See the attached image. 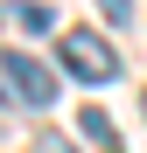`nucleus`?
<instances>
[{
	"instance_id": "obj_1",
	"label": "nucleus",
	"mask_w": 147,
	"mask_h": 153,
	"mask_svg": "<svg viewBox=\"0 0 147 153\" xmlns=\"http://www.w3.org/2000/svg\"><path fill=\"white\" fill-rule=\"evenodd\" d=\"M0 76H7V91L21 97V105H35V111L56 105V76H49V63L28 56V49H7V56H0Z\"/></svg>"
},
{
	"instance_id": "obj_2",
	"label": "nucleus",
	"mask_w": 147,
	"mask_h": 153,
	"mask_svg": "<svg viewBox=\"0 0 147 153\" xmlns=\"http://www.w3.org/2000/svg\"><path fill=\"white\" fill-rule=\"evenodd\" d=\"M63 70L77 76V84H112V76H119V56H112L105 35L77 28V35H63Z\"/></svg>"
},
{
	"instance_id": "obj_3",
	"label": "nucleus",
	"mask_w": 147,
	"mask_h": 153,
	"mask_svg": "<svg viewBox=\"0 0 147 153\" xmlns=\"http://www.w3.org/2000/svg\"><path fill=\"white\" fill-rule=\"evenodd\" d=\"M14 21H21L28 35H49V28H56V14H49L42 0H21V7H14Z\"/></svg>"
},
{
	"instance_id": "obj_4",
	"label": "nucleus",
	"mask_w": 147,
	"mask_h": 153,
	"mask_svg": "<svg viewBox=\"0 0 147 153\" xmlns=\"http://www.w3.org/2000/svg\"><path fill=\"white\" fill-rule=\"evenodd\" d=\"M77 132H91L98 146H112V139H119V132H112V118H105V111H91V105H84V118H77Z\"/></svg>"
},
{
	"instance_id": "obj_5",
	"label": "nucleus",
	"mask_w": 147,
	"mask_h": 153,
	"mask_svg": "<svg viewBox=\"0 0 147 153\" xmlns=\"http://www.w3.org/2000/svg\"><path fill=\"white\" fill-rule=\"evenodd\" d=\"M35 153H70V139L63 132H35Z\"/></svg>"
},
{
	"instance_id": "obj_6",
	"label": "nucleus",
	"mask_w": 147,
	"mask_h": 153,
	"mask_svg": "<svg viewBox=\"0 0 147 153\" xmlns=\"http://www.w3.org/2000/svg\"><path fill=\"white\" fill-rule=\"evenodd\" d=\"M105 7V21H133V0H98Z\"/></svg>"
},
{
	"instance_id": "obj_7",
	"label": "nucleus",
	"mask_w": 147,
	"mask_h": 153,
	"mask_svg": "<svg viewBox=\"0 0 147 153\" xmlns=\"http://www.w3.org/2000/svg\"><path fill=\"white\" fill-rule=\"evenodd\" d=\"M140 118H147V97H140Z\"/></svg>"
},
{
	"instance_id": "obj_8",
	"label": "nucleus",
	"mask_w": 147,
	"mask_h": 153,
	"mask_svg": "<svg viewBox=\"0 0 147 153\" xmlns=\"http://www.w3.org/2000/svg\"><path fill=\"white\" fill-rule=\"evenodd\" d=\"M0 21H7V14H0Z\"/></svg>"
}]
</instances>
